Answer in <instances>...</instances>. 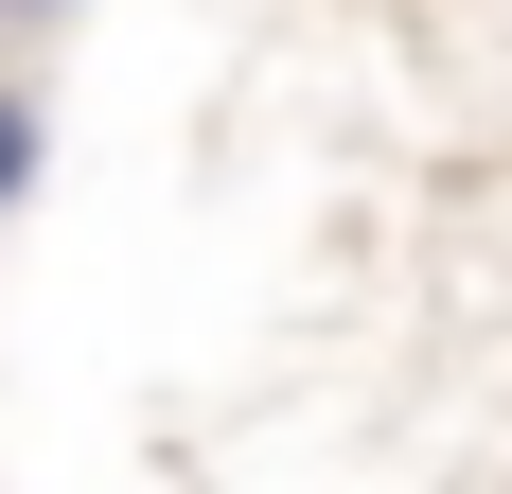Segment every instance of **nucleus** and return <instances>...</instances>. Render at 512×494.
I'll use <instances>...</instances> for the list:
<instances>
[{"label":"nucleus","instance_id":"f03ea898","mask_svg":"<svg viewBox=\"0 0 512 494\" xmlns=\"http://www.w3.org/2000/svg\"><path fill=\"white\" fill-rule=\"evenodd\" d=\"M0 18H18V36H36V18H71V0H0Z\"/></svg>","mask_w":512,"mask_h":494},{"label":"nucleus","instance_id":"f257e3e1","mask_svg":"<svg viewBox=\"0 0 512 494\" xmlns=\"http://www.w3.org/2000/svg\"><path fill=\"white\" fill-rule=\"evenodd\" d=\"M36 159H53V106H36V89H18V71H0V212L36 195Z\"/></svg>","mask_w":512,"mask_h":494}]
</instances>
